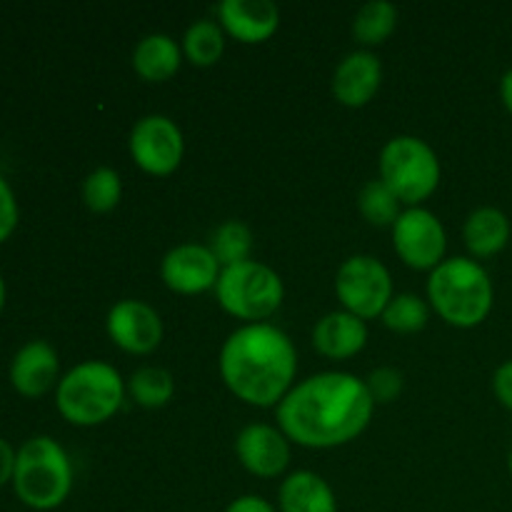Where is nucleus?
<instances>
[{
    "label": "nucleus",
    "mask_w": 512,
    "mask_h": 512,
    "mask_svg": "<svg viewBox=\"0 0 512 512\" xmlns=\"http://www.w3.org/2000/svg\"><path fill=\"white\" fill-rule=\"evenodd\" d=\"M373 413L375 400L365 378L345 370H325L295 383L275 408V420L290 443L330 450L360 438Z\"/></svg>",
    "instance_id": "f257e3e1"
},
{
    "label": "nucleus",
    "mask_w": 512,
    "mask_h": 512,
    "mask_svg": "<svg viewBox=\"0 0 512 512\" xmlns=\"http://www.w3.org/2000/svg\"><path fill=\"white\" fill-rule=\"evenodd\" d=\"M225 388L253 408H278L298 375V350L273 323H248L225 338L218 358Z\"/></svg>",
    "instance_id": "f03ea898"
},
{
    "label": "nucleus",
    "mask_w": 512,
    "mask_h": 512,
    "mask_svg": "<svg viewBox=\"0 0 512 512\" xmlns=\"http://www.w3.org/2000/svg\"><path fill=\"white\" fill-rule=\"evenodd\" d=\"M428 303L448 325L460 330L485 323L495 303V288L480 260L445 258L428 278Z\"/></svg>",
    "instance_id": "7ed1b4c3"
},
{
    "label": "nucleus",
    "mask_w": 512,
    "mask_h": 512,
    "mask_svg": "<svg viewBox=\"0 0 512 512\" xmlns=\"http://www.w3.org/2000/svg\"><path fill=\"white\" fill-rule=\"evenodd\" d=\"M125 395L128 388L118 368L103 360H83L60 378L55 388V408L70 425L93 428L118 415Z\"/></svg>",
    "instance_id": "20e7f679"
},
{
    "label": "nucleus",
    "mask_w": 512,
    "mask_h": 512,
    "mask_svg": "<svg viewBox=\"0 0 512 512\" xmlns=\"http://www.w3.org/2000/svg\"><path fill=\"white\" fill-rule=\"evenodd\" d=\"M13 490L33 510H55L73 490V463L63 445L50 435H33L15 455Z\"/></svg>",
    "instance_id": "39448f33"
},
{
    "label": "nucleus",
    "mask_w": 512,
    "mask_h": 512,
    "mask_svg": "<svg viewBox=\"0 0 512 512\" xmlns=\"http://www.w3.org/2000/svg\"><path fill=\"white\" fill-rule=\"evenodd\" d=\"M215 298L225 313L243 320V325L265 323L283 305L285 285L278 270L250 258L220 270Z\"/></svg>",
    "instance_id": "423d86ee"
},
{
    "label": "nucleus",
    "mask_w": 512,
    "mask_h": 512,
    "mask_svg": "<svg viewBox=\"0 0 512 512\" xmlns=\"http://www.w3.org/2000/svg\"><path fill=\"white\" fill-rule=\"evenodd\" d=\"M380 180L398 195L400 203L415 208L438 190L440 158L433 145L418 135H395L380 150Z\"/></svg>",
    "instance_id": "0eeeda50"
},
{
    "label": "nucleus",
    "mask_w": 512,
    "mask_h": 512,
    "mask_svg": "<svg viewBox=\"0 0 512 512\" xmlns=\"http://www.w3.org/2000/svg\"><path fill=\"white\" fill-rule=\"evenodd\" d=\"M335 295L348 313L363 320L383 315L393 300V275L375 255H350L335 273Z\"/></svg>",
    "instance_id": "6e6552de"
},
{
    "label": "nucleus",
    "mask_w": 512,
    "mask_h": 512,
    "mask_svg": "<svg viewBox=\"0 0 512 512\" xmlns=\"http://www.w3.org/2000/svg\"><path fill=\"white\" fill-rule=\"evenodd\" d=\"M128 150L133 163L143 173L155 175V178H165V175H173L180 168V163H183V130L168 115H143L133 125V130H130Z\"/></svg>",
    "instance_id": "1a4fd4ad"
},
{
    "label": "nucleus",
    "mask_w": 512,
    "mask_h": 512,
    "mask_svg": "<svg viewBox=\"0 0 512 512\" xmlns=\"http://www.w3.org/2000/svg\"><path fill=\"white\" fill-rule=\"evenodd\" d=\"M393 248L398 258L413 270H435L445 260L448 233L433 210L405 208L393 228Z\"/></svg>",
    "instance_id": "9d476101"
},
{
    "label": "nucleus",
    "mask_w": 512,
    "mask_h": 512,
    "mask_svg": "<svg viewBox=\"0 0 512 512\" xmlns=\"http://www.w3.org/2000/svg\"><path fill=\"white\" fill-rule=\"evenodd\" d=\"M105 330L115 348L128 355H150L163 343V318L150 303L138 298L118 300L108 310Z\"/></svg>",
    "instance_id": "9b49d317"
},
{
    "label": "nucleus",
    "mask_w": 512,
    "mask_h": 512,
    "mask_svg": "<svg viewBox=\"0 0 512 512\" xmlns=\"http://www.w3.org/2000/svg\"><path fill=\"white\" fill-rule=\"evenodd\" d=\"M220 263L213 250L200 243H180L160 260V278L173 293L200 295L215 290L220 278Z\"/></svg>",
    "instance_id": "f8f14e48"
},
{
    "label": "nucleus",
    "mask_w": 512,
    "mask_h": 512,
    "mask_svg": "<svg viewBox=\"0 0 512 512\" xmlns=\"http://www.w3.org/2000/svg\"><path fill=\"white\" fill-rule=\"evenodd\" d=\"M235 455L250 475L280 478L290 465V440L278 425L250 423L235 435Z\"/></svg>",
    "instance_id": "ddd939ff"
},
{
    "label": "nucleus",
    "mask_w": 512,
    "mask_h": 512,
    "mask_svg": "<svg viewBox=\"0 0 512 512\" xmlns=\"http://www.w3.org/2000/svg\"><path fill=\"white\" fill-rule=\"evenodd\" d=\"M10 385L23 398H43L60 383L58 350L48 340H28L10 360Z\"/></svg>",
    "instance_id": "4468645a"
},
{
    "label": "nucleus",
    "mask_w": 512,
    "mask_h": 512,
    "mask_svg": "<svg viewBox=\"0 0 512 512\" xmlns=\"http://www.w3.org/2000/svg\"><path fill=\"white\" fill-rule=\"evenodd\" d=\"M383 85V63L373 50H353L335 68L330 90L345 108H363L378 95Z\"/></svg>",
    "instance_id": "2eb2a0df"
},
{
    "label": "nucleus",
    "mask_w": 512,
    "mask_h": 512,
    "mask_svg": "<svg viewBox=\"0 0 512 512\" xmlns=\"http://www.w3.org/2000/svg\"><path fill=\"white\" fill-rule=\"evenodd\" d=\"M218 23L238 43L258 45L278 33L280 10L273 0H223Z\"/></svg>",
    "instance_id": "dca6fc26"
},
{
    "label": "nucleus",
    "mask_w": 512,
    "mask_h": 512,
    "mask_svg": "<svg viewBox=\"0 0 512 512\" xmlns=\"http://www.w3.org/2000/svg\"><path fill=\"white\" fill-rule=\"evenodd\" d=\"M368 325L348 310H330L315 323L313 345L323 358L348 360L368 345Z\"/></svg>",
    "instance_id": "f3484780"
},
{
    "label": "nucleus",
    "mask_w": 512,
    "mask_h": 512,
    "mask_svg": "<svg viewBox=\"0 0 512 512\" xmlns=\"http://www.w3.org/2000/svg\"><path fill=\"white\" fill-rule=\"evenodd\" d=\"M280 512H338V498L323 475L295 470L285 475L278 488Z\"/></svg>",
    "instance_id": "a211bd4d"
},
{
    "label": "nucleus",
    "mask_w": 512,
    "mask_h": 512,
    "mask_svg": "<svg viewBox=\"0 0 512 512\" xmlns=\"http://www.w3.org/2000/svg\"><path fill=\"white\" fill-rule=\"evenodd\" d=\"M510 233V218L495 205L475 208L463 225V240L475 260L503 253L510 243Z\"/></svg>",
    "instance_id": "6ab92c4d"
},
{
    "label": "nucleus",
    "mask_w": 512,
    "mask_h": 512,
    "mask_svg": "<svg viewBox=\"0 0 512 512\" xmlns=\"http://www.w3.org/2000/svg\"><path fill=\"white\" fill-rule=\"evenodd\" d=\"M183 48L168 33H148L133 50V70L148 83H165L183 65Z\"/></svg>",
    "instance_id": "aec40b11"
},
{
    "label": "nucleus",
    "mask_w": 512,
    "mask_h": 512,
    "mask_svg": "<svg viewBox=\"0 0 512 512\" xmlns=\"http://www.w3.org/2000/svg\"><path fill=\"white\" fill-rule=\"evenodd\" d=\"M398 8L390 0H368L353 18V38L363 50L378 48L398 28Z\"/></svg>",
    "instance_id": "412c9836"
},
{
    "label": "nucleus",
    "mask_w": 512,
    "mask_h": 512,
    "mask_svg": "<svg viewBox=\"0 0 512 512\" xmlns=\"http://www.w3.org/2000/svg\"><path fill=\"white\" fill-rule=\"evenodd\" d=\"M180 48H183L185 60L193 63L195 68H210L225 53V30L220 28L218 20L200 18L188 25L183 40H180Z\"/></svg>",
    "instance_id": "4be33fe9"
},
{
    "label": "nucleus",
    "mask_w": 512,
    "mask_h": 512,
    "mask_svg": "<svg viewBox=\"0 0 512 512\" xmlns=\"http://www.w3.org/2000/svg\"><path fill=\"white\" fill-rule=\"evenodd\" d=\"M128 395L133 403H138L145 410L165 408L170 400L175 398V378L170 370L160 368V365H145L138 368L130 380L125 383Z\"/></svg>",
    "instance_id": "5701e85b"
},
{
    "label": "nucleus",
    "mask_w": 512,
    "mask_h": 512,
    "mask_svg": "<svg viewBox=\"0 0 512 512\" xmlns=\"http://www.w3.org/2000/svg\"><path fill=\"white\" fill-rule=\"evenodd\" d=\"M208 248L213 250L220 268L245 263V260H250V253H253V230L243 220H225V223L215 228Z\"/></svg>",
    "instance_id": "b1692460"
},
{
    "label": "nucleus",
    "mask_w": 512,
    "mask_h": 512,
    "mask_svg": "<svg viewBox=\"0 0 512 512\" xmlns=\"http://www.w3.org/2000/svg\"><path fill=\"white\" fill-rule=\"evenodd\" d=\"M400 200L383 180H368L358 193V210L370 225L378 228H393L395 220L400 218Z\"/></svg>",
    "instance_id": "393cba45"
},
{
    "label": "nucleus",
    "mask_w": 512,
    "mask_h": 512,
    "mask_svg": "<svg viewBox=\"0 0 512 512\" xmlns=\"http://www.w3.org/2000/svg\"><path fill=\"white\" fill-rule=\"evenodd\" d=\"M120 198H123V180L120 173L110 165H98L90 170L83 180V203L85 208L93 213L103 215L118 208Z\"/></svg>",
    "instance_id": "a878e982"
},
{
    "label": "nucleus",
    "mask_w": 512,
    "mask_h": 512,
    "mask_svg": "<svg viewBox=\"0 0 512 512\" xmlns=\"http://www.w3.org/2000/svg\"><path fill=\"white\" fill-rule=\"evenodd\" d=\"M383 323L393 333L413 335L423 330L430 320V303L415 293H398L383 310Z\"/></svg>",
    "instance_id": "bb28decb"
},
{
    "label": "nucleus",
    "mask_w": 512,
    "mask_h": 512,
    "mask_svg": "<svg viewBox=\"0 0 512 512\" xmlns=\"http://www.w3.org/2000/svg\"><path fill=\"white\" fill-rule=\"evenodd\" d=\"M365 385H368L375 405H388V403H393V400L400 398L405 380H403V373H400L398 368L383 365V368H375L373 373L365 378Z\"/></svg>",
    "instance_id": "cd10ccee"
},
{
    "label": "nucleus",
    "mask_w": 512,
    "mask_h": 512,
    "mask_svg": "<svg viewBox=\"0 0 512 512\" xmlns=\"http://www.w3.org/2000/svg\"><path fill=\"white\" fill-rule=\"evenodd\" d=\"M20 218V208H18V198H15L13 188L5 180V175L0 173V243L13 235L15 225H18Z\"/></svg>",
    "instance_id": "c85d7f7f"
},
{
    "label": "nucleus",
    "mask_w": 512,
    "mask_h": 512,
    "mask_svg": "<svg viewBox=\"0 0 512 512\" xmlns=\"http://www.w3.org/2000/svg\"><path fill=\"white\" fill-rule=\"evenodd\" d=\"M493 393L495 398H498V403L512 413V360H505V363L498 365V370H495Z\"/></svg>",
    "instance_id": "c756f323"
},
{
    "label": "nucleus",
    "mask_w": 512,
    "mask_h": 512,
    "mask_svg": "<svg viewBox=\"0 0 512 512\" xmlns=\"http://www.w3.org/2000/svg\"><path fill=\"white\" fill-rule=\"evenodd\" d=\"M225 512H280L270 500L260 498V495H240L233 503L225 508Z\"/></svg>",
    "instance_id": "7c9ffc66"
},
{
    "label": "nucleus",
    "mask_w": 512,
    "mask_h": 512,
    "mask_svg": "<svg viewBox=\"0 0 512 512\" xmlns=\"http://www.w3.org/2000/svg\"><path fill=\"white\" fill-rule=\"evenodd\" d=\"M15 455H18V450H15L13 445H10L8 440L0 435V488H3L5 483H10V480H13Z\"/></svg>",
    "instance_id": "2f4dec72"
},
{
    "label": "nucleus",
    "mask_w": 512,
    "mask_h": 512,
    "mask_svg": "<svg viewBox=\"0 0 512 512\" xmlns=\"http://www.w3.org/2000/svg\"><path fill=\"white\" fill-rule=\"evenodd\" d=\"M500 100H503L505 110L512 115V68L505 70L500 78Z\"/></svg>",
    "instance_id": "473e14b6"
},
{
    "label": "nucleus",
    "mask_w": 512,
    "mask_h": 512,
    "mask_svg": "<svg viewBox=\"0 0 512 512\" xmlns=\"http://www.w3.org/2000/svg\"><path fill=\"white\" fill-rule=\"evenodd\" d=\"M3 305H5V280L3 275H0V310H3Z\"/></svg>",
    "instance_id": "72a5a7b5"
},
{
    "label": "nucleus",
    "mask_w": 512,
    "mask_h": 512,
    "mask_svg": "<svg viewBox=\"0 0 512 512\" xmlns=\"http://www.w3.org/2000/svg\"><path fill=\"white\" fill-rule=\"evenodd\" d=\"M508 470H510V475H512V450H510V455H508Z\"/></svg>",
    "instance_id": "f704fd0d"
}]
</instances>
